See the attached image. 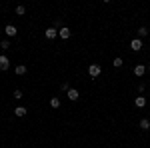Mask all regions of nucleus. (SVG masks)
<instances>
[{
    "mask_svg": "<svg viewBox=\"0 0 150 148\" xmlns=\"http://www.w3.org/2000/svg\"><path fill=\"white\" fill-rule=\"evenodd\" d=\"M130 48H132L134 52H138L140 48H142V40H140V38H132V40H130Z\"/></svg>",
    "mask_w": 150,
    "mask_h": 148,
    "instance_id": "obj_5",
    "label": "nucleus"
},
{
    "mask_svg": "<svg viewBox=\"0 0 150 148\" xmlns=\"http://www.w3.org/2000/svg\"><path fill=\"white\" fill-rule=\"evenodd\" d=\"M112 66H114V68H120V66H122V58L116 56L114 60H112Z\"/></svg>",
    "mask_w": 150,
    "mask_h": 148,
    "instance_id": "obj_15",
    "label": "nucleus"
},
{
    "mask_svg": "<svg viewBox=\"0 0 150 148\" xmlns=\"http://www.w3.org/2000/svg\"><path fill=\"white\" fill-rule=\"evenodd\" d=\"M100 72H102V68H100V64H90V66H88V74H90L92 78H96V76H100Z\"/></svg>",
    "mask_w": 150,
    "mask_h": 148,
    "instance_id": "obj_1",
    "label": "nucleus"
},
{
    "mask_svg": "<svg viewBox=\"0 0 150 148\" xmlns=\"http://www.w3.org/2000/svg\"><path fill=\"white\" fill-rule=\"evenodd\" d=\"M148 68H150V64H148Z\"/></svg>",
    "mask_w": 150,
    "mask_h": 148,
    "instance_id": "obj_21",
    "label": "nucleus"
},
{
    "mask_svg": "<svg viewBox=\"0 0 150 148\" xmlns=\"http://www.w3.org/2000/svg\"><path fill=\"white\" fill-rule=\"evenodd\" d=\"M144 72H146V66L144 64H136L134 66V76H144Z\"/></svg>",
    "mask_w": 150,
    "mask_h": 148,
    "instance_id": "obj_7",
    "label": "nucleus"
},
{
    "mask_svg": "<svg viewBox=\"0 0 150 148\" xmlns=\"http://www.w3.org/2000/svg\"><path fill=\"white\" fill-rule=\"evenodd\" d=\"M134 104H136V108H144L146 106V98L144 96H136L134 98Z\"/></svg>",
    "mask_w": 150,
    "mask_h": 148,
    "instance_id": "obj_8",
    "label": "nucleus"
},
{
    "mask_svg": "<svg viewBox=\"0 0 150 148\" xmlns=\"http://www.w3.org/2000/svg\"><path fill=\"white\" fill-rule=\"evenodd\" d=\"M50 106H52V108H60V98H58V96H52V98H50Z\"/></svg>",
    "mask_w": 150,
    "mask_h": 148,
    "instance_id": "obj_14",
    "label": "nucleus"
},
{
    "mask_svg": "<svg viewBox=\"0 0 150 148\" xmlns=\"http://www.w3.org/2000/svg\"><path fill=\"white\" fill-rule=\"evenodd\" d=\"M12 96H14L16 100H20V98H22V90H14V94H12Z\"/></svg>",
    "mask_w": 150,
    "mask_h": 148,
    "instance_id": "obj_18",
    "label": "nucleus"
},
{
    "mask_svg": "<svg viewBox=\"0 0 150 148\" xmlns=\"http://www.w3.org/2000/svg\"><path fill=\"white\" fill-rule=\"evenodd\" d=\"M70 34H72V32H70V28H66V26H62V28L58 30V36H60V38H64V40H68Z\"/></svg>",
    "mask_w": 150,
    "mask_h": 148,
    "instance_id": "obj_6",
    "label": "nucleus"
},
{
    "mask_svg": "<svg viewBox=\"0 0 150 148\" xmlns=\"http://www.w3.org/2000/svg\"><path fill=\"white\" fill-rule=\"evenodd\" d=\"M16 14H18V16H24V14H26V8H24V6H16Z\"/></svg>",
    "mask_w": 150,
    "mask_h": 148,
    "instance_id": "obj_16",
    "label": "nucleus"
},
{
    "mask_svg": "<svg viewBox=\"0 0 150 148\" xmlns=\"http://www.w3.org/2000/svg\"><path fill=\"white\" fill-rule=\"evenodd\" d=\"M66 96H68V100L74 102V100H78V98H80V92L76 90V88H70V90L66 92Z\"/></svg>",
    "mask_w": 150,
    "mask_h": 148,
    "instance_id": "obj_4",
    "label": "nucleus"
},
{
    "mask_svg": "<svg viewBox=\"0 0 150 148\" xmlns=\"http://www.w3.org/2000/svg\"><path fill=\"white\" fill-rule=\"evenodd\" d=\"M0 48L8 50V48H10V42H8V40H2V42H0Z\"/></svg>",
    "mask_w": 150,
    "mask_h": 148,
    "instance_id": "obj_17",
    "label": "nucleus"
},
{
    "mask_svg": "<svg viewBox=\"0 0 150 148\" xmlns=\"http://www.w3.org/2000/svg\"><path fill=\"white\" fill-rule=\"evenodd\" d=\"M14 72H16V74H18V76H24V74H26V72H28V68H26V66H24V64H18V66H16V68H14Z\"/></svg>",
    "mask_w": 150,
    "mask_h": 148,
    "instance_id": "obj_9",
    "label": "nucleus"
},
{
    "mask_svg": "<svg viewBox=\"0 0 150 148\" xmlns=\"http://www.w3.org/2000/svg\"><path fill=\"white\" fill-rule=\"evenodd\" d=\"M140 128H142V130H150V120L148 118H142V120H140Z\"/></svg>",
    "mask_w": 150,
    "mask_h": 148,
    "instance_id": "obj_12",
    "label": "nucleus"
},
{
    "mask_svg": "<svg viewBox=\"0 0 150 148\" xmlns=\"http://www.w3.org/2000/svg\"><path fill=\"white\" fill-rule=\"evenodd\" d=\"M4 32H6V36H16V32H18V30H16V26H12V24H8Z\"/></svg>",
    "mask_w": 150,
    "mask_h": 148,
    "instance_id": "obj_10",
    "label": "nucleus"
},
{
    "mask_svg": "<svg viewBox=\"0 0 150 148\" xmlns=\"http://www.w3.org/2000/svg\"><path fill=\"white\" fill-rule=\"evenodd\" d=\"M44 36H46L48 40H52V38H56V36H58V30L54 28V26H50V28L44 30Z\"/></svg>",
    "mask_w": 150,
    "mask_h": 148,
    "instance_id": "obj_3",
    "label": "nucleus"
},
{
    "mask_svg": "<svg viewBox=\"0 0 150 148\" xmlns=\"http://www.w3.org/2000/svg\"><path fill=\"white\" fill-rule=\"evenodd\" d=\"M60 26H62V20H54V28H56V30L60 28Z\"/></svg>",
    "mask_w": 150,
    "mask_h": 148,
    "instance_id": "obj_19",
    "label": "nucleus"
},
{
    "mask_svg": "<svg viewBox=\"0 0 150 148\" xmlns=\"http://www.w3.org/2000/svg\"><path fill=\"white\" fill-rule=\"evenodd\" d=\"M150 32H148V28L146 26H140L138 28V38H144V36H148Z\"/></svg>",
    "mask_w": 150,
    "mask_h": 148,
    "instance_id": "obj_13",
    "label": "nucleus"
},
{
    "mask_svg": "<svg viewBox=\"0 0 150 148\" xmlns=\"http://www.w3.org/2000/svg\"><path fill=\"white\" fill-rule=\"evenodd\" d=\"M60 88H62V90H66V92L70 90V88H68V84H66V82H62V84H60Z\"/></svg>",
    "mask_w": 150,
    "mask_h": 148,
    "instance_id": "obj_20",
    "label": "nucleus"
},
{
    "mask_svg": "<svg viewBox=\"0 0 150 148\" xmlns=\"http://www.w3.org/2000/svg\"><path fill=\"white\" fill-rule=\"evenodd\" d=\"M26 112H28V110H26L24 106H16V108H14V114H16V116H20V118L26 116Z\"/></svg>",
    "mask_w": 150,
    "mask_h": 148,
    "instance_id": "obj_11",
    "label": "nucleus"
},
{
    "mask_svg": "<svg viewBox=\"0 0 150 148\" xmlns=\"http://www.w3.org/2000/svg\"><path fill=\"white\" fill-rule=\"evenodd\" d=\"M10 68V60L6 54H0V70H8Z\"/></svg>",
    "mask_w": 150,
    "mask_h": 148,
    "instance_id": "obj_2",
    "label": "nucleus"
}]
</instances>
